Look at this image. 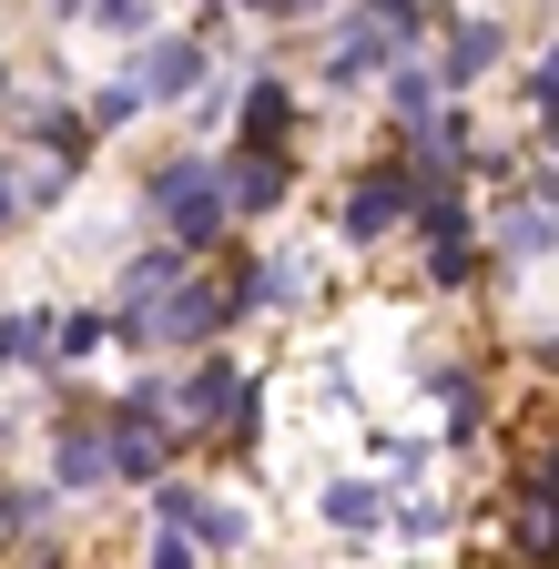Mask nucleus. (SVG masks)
<instances>
[{
    "label": "nucleus",
    "mask_w": 559,
    "mask_h": 569,
    "mask_svg": "<svg viewBox=\"0 0 559 569\" xmlns=\"http://www.w3.org/2000/svg\"><path fill=\"white\" fill-rule=\"evenodd\" d=\"M153 213H163V244H183V254H203L234 213H224V163H163L153 173Z\"/></svg>",
    "instance_id": "1"
},
{
    "label": "nucleus",
    "mask_w": 559,
    "mask_h": 569,
    "mask_svg": "<svg viewBox=\"0 0 559 569\" xmlns=\"http://www.w3.org/2000/svg\"><path fill=\"white\" fill-rule=\"evenodd\" d=\"M163 417H183V427H234V438H244V427H254V387H244L234 356H203V367L163 397Z\"/></svg>",
    "instance_id": "2"
},
{
    "label": "nucleus",
    "mask_w": 559,
    "mask_h": 569,
    "mask_svg": "<svg viewBox=\"0 0 559 569\" xmlns=\"http://www.w3.org/2000/svg\"><path fill=\"white\" fill-rule=\"evenodd\" d=\"M234 326V306H224V284H203L193 264L163 284V296H153V316H143V336H173V346H214Z\"/></svg>",
    "instance_id": "3"
},
{
    "label": "nucleus",
    "mask_w": 559,
    "mask_h": 569,
    "mask_svg": "<svg viewBox=\"0 0 559 569\" xmlns=\"http://www.w3.org/2000/svg\"><path fill=\"white\" fill-rule=\"evenodd\" d=\"M407 213H417V173L407 163H377L357 193H346V244H387Z\"/></svg>",
    "instance_id": "4"
},
{
    "label": "nucleus",
    "mask_w": 559,
    "mask_h": 569,
    "mask_svg": "<svg viewBox=\"0 0 559 569\" xmlns=\"http://www.w3.org/2000/svg\"><path fill=\"white\" fill-rule=\"evenodd\" d=\"M132 92H143V112H153V102H193V92H203V41H193V31H153Z\"/></svg>",
    "instance_id": "5"
},
{
    "label": "nucleus",
    "mask_w": 559,
    "mask_h": 569,
    "mask_svg": "<svg viewBox=\"0 0 559 569\" xmlns=\"http://www.w3.org/2000/svg\"><path fill=\"white\" fill-rule=\"evenodd\" d=\"M234 153H286V132H296V92L286 82H244L234 92Z\"/></svg>",
    "instance_id": "6"
},
{
    "label": "nucleus",
    "mask_w": 559,
    "mask_h": 569,
    "mask_svg": "<svg viewBox=\"0 0 559 569\" xmlns=\"http://www.w3.org/2000/svg\"><path fill=\"white\" fill-rule=\"evenodd\" d=\"M286 153H224V213H264V203H286Z\"/></svg>",
    "instance_id": "7"
},
{
    "label": "nucleus",
    "mask_w": 559,
    "mask_h": 569,
    "mask_svg": "<svg viewBox=\"0 0 559 569\" xmlns=\"http://www.w3.org/2000/svg\"><path fill=\"white\" fill-rule=\"evenodd\" d=\"M51 488H72V498L112 488V478H102V427H92V417H72V427L51 438Z\"/></svg>",
    "instance_id": "8"
},
{
    "label": "nucleus",
    "mask_w": 559,
    "mask_h": 569,
    "mask_svg": "<svg viewBox=\"0 0 559 569\" xmlns=\"http://www.w3.org/2000/svg\"><path fill=\"white\" fill-rule=\"evenodd\" d=\"M499 254H509V264H539V254H549V173H529V193L499 213Z\"/></svg>",
    "instance_id": "9"
},
{
    "label": "nucleus",
    "mask_w": 559,
    "mask_h": 569,
    "mask_svg": "<svg viewBox=\"0 0 559 569\" xmlns=\"http://www.w3.org/2000/svg\"><path fill=\"white\" fill-rule=\"evenodd\" d=\"M387 61H397V41H387L377 21H357V31H336V51H326V82H336V92H357V82H377Z\"/></svg>",
    "instance_id": "10"
},
{
    "label": "nucleus",
    "mask_w": 559,
    "mask_h": 569,
    "mask_svg": "<svg viewBox=\"0 0 559 569\" xmlns=\"http://www.w3.org/2000/svg\"><path fill=\"white\" fill-rule=\"evenodd\" d=\"M499 51H509V31H499V21H458V31H448V61H438V92L478 82V71L499 61Z\"/></svg>",
    "instance_id": "11"
},
{
    "label": "nucleus",
    "mask_w": 559,
    "mask_h": 569,
    "mask_svg": "<svg viewBox=\"0 0 559 569\" xmlns=\"http://www.w3.org/2000/svg\"><path fill=\"white\" fill-rule=\"evenodd\" d=\"M326 519H336V529H377V519H387V488H377V478H336V488H326Z\"/></svg>",
    "instance_id": "12"
},
{
    "label": "nucleus",
    "mask_w": 559,
    "mask_h": 569,
    "mask_svg": "<svg viewBox=\"0 0 559 569\" xmlns=\"http://www.w3.org/2000/svg\"><path fill=\"white\" fill-rule=\"evenodd\" d=\"M21 122H31V142H41L51 163H72V153H82V112H72V102H31Z\"/></svg>",
    "instance_id": "13"
},
{
    "label": "nucleus",
    "mask_w": 559,
    "mask_h": 569,
    "mask_svg": "<svg viewBox=\"0 0 559 569\" xmlns=\"http://www.w3.org/2000/svg\"><path fill=\"white\" fill-rule=\"evenodd\" d=\"M377 82L397 92V112H407V122H428V112H438V71H417V61H387Z\"/></svg>",
    "instance_id": "14"
},
{
    "label": "nucleus",
    "mask_w": 559,
    "mask_h": 569,
    "mask_svg": "<svg viewBox=\"0 0 559 569\" xmlns=\"http://www.w3.org/2000/svg\"><path fill=\"white\" fill-rule=\"evenodd\" d=\"M51 356V316H0V367H41Z\"/></svg>",
    "instance_id": "15"
},
{
    "label": "nucleus",
    "mask_w": 559,
    "mask_h": 569,
    "mask_svg": "<svg viewBox=\"0 0 559 569\" xmlns=\"http://www.w3.org/2000/svg\"><path fill=\"white\" fill-rule=\"evenodd\" d=\"M72 173H82V163H31V173H11V203H21V213H41V203L72 193Z\"/></svg>",
    "instance_id": "16"
},
{
    "label": "nucleus",
    "mask_w": 559,
    "mask_h": 569,
    "mask_svg": "<svg viewBox=\"0 0 559 569\" xmlns=\"http://www.w3.org/2000/svg\"><path fill=\"white\" fill-rule=\"evenodd\" d=\"M102 336H112V316H92V306L82 316H51V356H92Z\"/></svg>",
    "instance_id": "17"
},
{
    "label": "nucleus",
    "mask_w": 559,
    "mask_h": 569,
    "mask_svg": "<svg viewBox=\"0 0 559 569\" xmlns=\"http://www.w3.org/2000/svg\"><path fill=\"white\" fill-rule=\"evenodd\" d=\"M183 539H203V549H244V519H234V509H214V498H203V509L183 519Z\"/></svg>",
    "instance_id": "18"
},
{
    "label": "nucleus",
    "mask_w": 559,
    "mask_h": 569,
    "mask_svg": "<svg viewBox=\"0 0 559 569\" xmlns=\"http://www.w3.org/2000/svg\"><path fill=\"white\" fill-rule=\"evenodd\" d=\"M82 11H92L102 31H122V41H143V31H153V0H82Z\"/></svg>",
    "instance_id": "19"
},
{
    "label": "nucleus",
    "mask_w": 559,
    "mask_h": 569,
    "mask_svg": "<svg viewBox=\"0 0 559 569\" xmlns=\"http://www.w3.org/2000/svg\"><path fill=\"white\" fill-rule=\"evenodd\" d=\"M132 112H143V92H132V71H122V82H102V92H92V122H102V132H122Z\"/></svg>",
    "instance_id": "20"
},
{
    "label": "nucleus",
    "mask_w": 559,
    "mask_h": 569,
    "mask_svg": "<svg viewBox=\"0 0 559 569\" xmlns=\"http://www.w3.org/2000/svg\"><path fill=\"white\" fill-rule=\"evenodd\" d=\"M357 21H377L387 41H417V21H428V11H417V0H367V11Z\"/></svg>",
    "instance_id": "21"
},
{
    "label": "nucleus",
    "mask_w": 559,
    "mask_h": 569,
    "mask_svg": "<svg viewBox=\"0 0 559 569\" xmlns=\"http://www.w3.org/2000/svg\"><path fill=\"white\" fill-rule=\"evenodd\" d=\"M448 438H458V448L478 438V387H468V377H448Z\"/></svg>",
    "instance_id": "22"
},
{
    "label": "nucleus",
    "mask_w": 559,
    "mask_h": 569,
    "mask_svg": "<svg viewBox=\"0 0 559 569\" xmlns=\"http://www.w3.org/2000/svg\"><path fill=\"white\" fill-rule=\"evenodd\" d=\"M143 569H193V539H183V529H163V549H153Z\"/></svg>",
    "instance_id": "23"
},
{
    "label": "nucleus",
    "mask_w": 559,
    "mask_h": 569,
    "mask_svg": "<svg viewBox=\"0 0 559 569\" xmlns=\"http://www.w3.org/2000/svg\"><path fill=\"white\" fill-rule=\"evenodd\" d=\"M21 224V203H11V163H0V234H11Z\"/></svg>",
    "instance_id": "24"
},
{
    "label": "nucleus",
    "mask_w": 559,
    "mask_h": 569,
    "mask_svg": "<svg viewBox=\"0 0 559 569\" xmlns=\"http://www.w3.org/2000/svg\"><path fill=\"white\" fill-rule=\"evenodd\" d=\"M0 102H11V61H0Z\"/></svg>",
    "instance_id": "25"
},
{
    "label": "nucleus",
    "mask_w": 559,
    "mask_h": 569,
    "mask_svg": "<svg viewBox=\"0 0 559 569\" xmlns=\"http://www.w3.org/2000/svg\"><path fill=\"white\" fill-rule=\"evenodd\" d=\"M51 11H82V0H51Z\"/></svg>",
    "instance_id": "26"
},
{
    "label": "nucleus",
    "mask_w": 559,
    "mask_h": 569,
    "mask_svg": "<svg viewBox=\"0 0 559 569\" xmlns=\"http://www.w3.org/2000/svg\"><path fill=\"white\" fill-rule=\"evenodd\" d=\"M417 11H438V0H417Z\"/></svg>",
    "instance_id": "27"
}]
</instances>
